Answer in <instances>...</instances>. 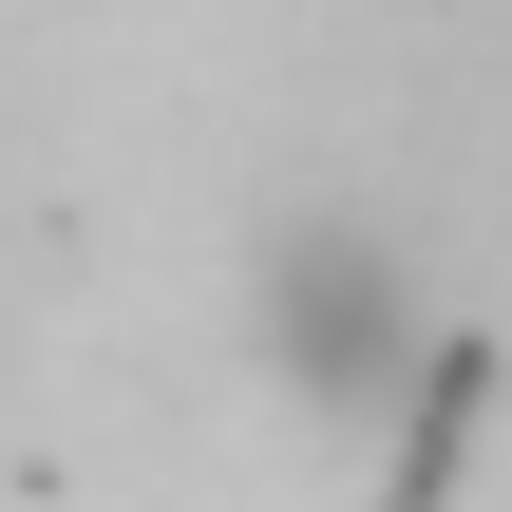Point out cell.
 <instances>
[{
    "instance_id": "6da1fadb",
    "label": "cell",
    "mask_w": 512,
    "mask_h": 512,
    "mask_svg": "<svg viewBox=\"0 0 512 512\" xmlns=\"http://www.w3.org/2000/svg\"><path fill=\"white\" fill-rule=\"evenodd\" d=\"M266 342H285L304 399H399L418 380V304H399V266L361 228H285L266 247Z\"/></svg>"
}]
</instances>
